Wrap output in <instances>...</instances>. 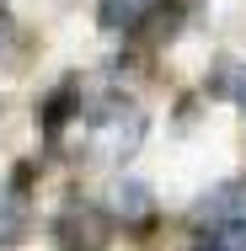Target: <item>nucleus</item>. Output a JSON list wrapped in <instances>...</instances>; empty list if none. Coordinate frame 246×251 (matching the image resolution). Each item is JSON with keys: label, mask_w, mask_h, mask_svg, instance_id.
<instances>
[{"label": "nucleus", "mask_w": 246, "mask_h": 251, "mask_svg": "<svg viewBox=\"0 0 246 251\" xmlns=\"http://www.w3.org/2000/svg\"><path fill=\"white\" fill-rule=\"evenodd\" d=\"M54 235H59V251H107L112 225H107V214L91 208V203H70V208L59 214Z\"/></svg>", "instance_id": "nucleus-1"}, {"label": "nucleus", "mask_w": 246, "mask_h": 251, "mask_svg": "<svg viewBox=\"0 0 246 251\" xmlns=\"http://www.w3.org/2000/svg\"><path fill=\"white\" fill-rule=\"evenodd\" d=\"M27 176L11 182V193H0V246H16L27 235Z\"/></svg>", "instance_id": "nucleus-2"}, {"label": "nucleus", "mask_w": 246, "mask_h": 251, "mask_svg": "<svg viewBox=\"0 0 246 251\" xmlns=\"http://www.w3.org/2000/svg\"><path fill=\"white\" fill-rule=\"evenodd\" d=\"M112 203H118V214H123V219H145V214H150V193L139 187V182H118Z\"/></svg>", "instance_id": "nucleus-3"}, {"label": "nucleus", "mask_w": 246, "mask_h": 251, "mask_svg": "<svg viewBox=\"0 0 246 251\" xmlns=\"http://www.w3.org/2000/svg\"><path fill=\"white\" fill-rule=\"evenodd\" d=\"M139 22V5L134 0H107L102 5V27H134Z\"/></svg>", "instance_id": "nucleus-4"}, {"label": "nucleus", "mask_w": 246, "mask_h": 251, "mask_svg": "<svg viewBox=\"0 0 246 251\" xmlns=\"http://www.w3.org/2000/svg\"><path fill=\"white\" fill-rule=\"evenodd\" d=\"M219 246H225V251H241L246 246V219H230V225L219 230Z\"/></svg>", "instance_id": "nucleus-5"}, {"label": "nucleus", "mask_w": 246, "mask_h": 251, "mask_svg": "<svg viewBox=\"0 0 246 251\" xmlns=\"http://www.w3.org/2000/svg\"><path fill=\"white\" fill-rule=\"evenodd\" d=\"M193 251H225V246H219V241H214V246H193Z\"/></svg>", "instance_id": "nucleus-6"}]
</instances>
